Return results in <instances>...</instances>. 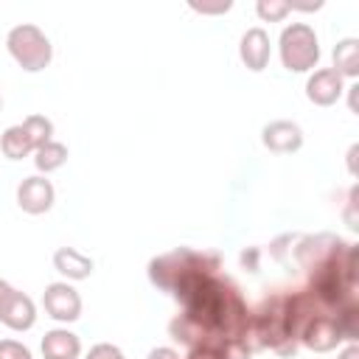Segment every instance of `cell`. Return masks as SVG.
Here are the masks:
<instances>
[{
    "mask_svg": "<svg viewBox=\"0 0 359 359\" xmlns=\"http://www.w3.org/2000/svg\"><path fill=\"white\" fill-rule=\"evenodd\" d=\"M216 351H219L222 359H250V356H252V351L247 348L244 339H224Z\"/></svg>",
    "mask_w": 359,
    "mask_h": 359,
    "instance_id": "cell-22",
    "label": "cell"
},
{
    "mask_svg": "<svg viewBox=\"0 0 359 359\" xmlns=\"http://www.w3.org/2000/svg\"><path fill=\"white\" fill-rule=\"evenodd\" d=\"M278 50H280L283 67L292 73H306V70L317 67V62H320V39H317L314 28L306 22L286 25L280 31Z\"/></svg>",
    "mask_w": 359,
    "mask_h": 359,
    "instance_id": "cell-4",
    "label": "cell"
},
{
    "mask_svg": "<svg viewBox=\"0 0 359 359\" xmlns=\"http://www.w3.org/2000/svg\"><path fill=\"white\" fill-rule=\"evenodd\" d=\"M297 342L306 345V348L314 351V353H328V351H334V348L342 342V334H339V328H337L334 314L320 311V314H314L311 320H306V325H303L300 334H297Z\"/></svg>",
    "mask_w": 359,
    "mask_h": 359,
    "instance_id": "cell-7",
    "label": "cell"
},
{
    "mask_svg": "<svg viewBox=\"0 0 359 359\" xmlns=\"http://www.w3.org/2000/svg\"><path fill=\"white\" fill-rule=\"evenodd\" d=\"M238 56L244 62L247 70L252 73H261L266 65H269V56H272V45H269V34L264 28H247L241 42H238Z\"/></svg>",
    "mask_w": 359,
    "mask_h": 359,
    "instance_id": "cell-12",
    "label": "cell"
},
{
    "mask_svg": "<svg viewBox=\"0 0 359 359\" xmlns=\"http://www.w3.org/2000/svg\"><path fill=\"white\" fill-rule=\"evenodd\" d=\"M188 359H222V356H219V351L213 345H199V348L188 351Z\"/></svg>",
    "mask_w": 359,
    "mask_h": 359,
    "instance_id": "cell-25",
    "label": "cell"
},
{
    "mask_svg": "<svg viewBox=\"0 0 359 359\" xmlns=\"http://www.w3.org/2000/svg\"><path fill=\"white\" fill-rule=\"evenodd\" d=\"M334 70L345 79H356L359 76V39L348 36V39H339L337 48H334Z\"/></svg>",
    "mask_w": 359,
    "mask_h": 359,
    "instance_id": "cell-17",
    "label": "cell"
},
{
    "mask_svg": "<svg viewBox=\"0 0 359 359\" xmlns=\"http://www.w3.org/2000/svg\"><path fill=\"white\" fill-rule=\"evenodd\" d=\"M205 255H208V252H196V250H191V247H177V250H171V252H163V255H157V258L149 261V280H151L157 289L171 292L174 283H177L188 269H194Z\"/></svg>",
    "mask_w": 359,
    "mask_h": 359,
    "instance_id": "cell-5",
    "label": "cell"
},
{
    "mask_svg": "<svg viewBox=\"0 0 359 359\" xmlns=\"http://www.w3.org/2000/svg\"><path fill=\"white\" fill-rule=\"evenodd\" d=\"M219 255L208 252L194 269H188L171 289L180 303V314L196 323L205 334V345L219 348L224 339H241L250 323V309L230 278L219 272Z\"/></svg>",
    "mask_w": 359,
    "mask_h": 359,
    "instance_id": "cell-1",
    "label": "cell"
},
{
    "mask_svg": "<svg viewBox=\"0 0 359 359\" xmlns=\"http://www.w3.org/2000/svg\"><path fill=\"white\" fill-rule=\"evenodd\" d=\"M42 306L48 311V317L59 320V323H76L81 317V297L79 292L65 283V280H56V283H48L45 292H42Z\"/></svg>",
    "mask_w": 359,
    "mask_h": 359,
    "instance_id": "cell-8",
    "label": "cell"
},
{
    "mask_svg": "<svg viewBox=\"0 0 359 359\" xmlns=\"http://www.w3.org/2000/svg\"><path fill=\"white\" fill-rule=\"evenodd\" d=\"M353 208H356V188L351 191V196H348V210H345V222H348V227H351V230H356V227H359V219H356Z\"/></svg>",
    "mask_w": 359,
    "mask_h": 359,
    "instance_id": "cell-26",
    "label": "cell"
},
{
    "mask_svg": "<svg viewBox=\"0 0 359 359\" xmlns=\"http://www.w3.org/2000/svg\"><path fill=\"white\" fill-rule=\"evenodd\" d=\"M241 339L250 351L272 348L280 356H292L297 351V331L289 314V294H272L261 303L258 311H250V323Z\"/></svg>",
    "mask_w": 359,
    "mask_h": 359,
    "instance_id": "cell-2",
    "label": "cell"
},
{
    "mask_svg": "<svg viewBox=\"0 0 359 359\" xmlns=\"http://www.w3.org/2000/svg\"><path fill=\"white\" fill-rule=\"evenodd\" d=\"M67 160V146L59 143V140H48L45 146H39L34 151V165L42 171V174H50L56 168H62Z\"/></svg>",
    "mask_w": 359,
    "mask_h": 359,
    "instance_id": "cell-18",
    "label": "cell"
},
{
    "mask_svg": "<svg viewBox=\"0 0 359 359\" xmlns=\"http://www.w3.org/2000/svg\"><path fill=\"white\" fill-rule=\"evenodd\" d=\"M339 359H359V345H348V348L339 353Z\"/></svg>",
    "mask_w": 359,
    "mask_h": 359,
    "instance_id": "cell-30",
    "label": "cell"
},
{
    "mask_svg": "<svg viewBox=\"0 0 359 359\" xmlns=\"http://www.w3.org/2000/svg\"><path fill=\"white\" fill-rule=\"evenodd\" d=\"M22 126H25V132H28V137L34 140L36 149L45 146L48 140H53V123H50L45 115H28V118L22 121Z\"/></svg>",
    "mask_w": 359,
    "mask_h": 359,
    "instance_id": "cell-20",
    "label": "cell"
},
{
    "mask_svg": "<svg viewBox=\"0 0 359 359\" xmlns=\"http://www.w3.org/2000/svg\"><path fill=\"white\" fill-rule=\"evenodd\" d=\"M230 6H233L230 0H224V3H219V6H194V3H191V8H194V11H202V14H224V11H230Z\"/></svg>",
    "mask_w": 359,
    "mask_h": 359,
    "instance_id": "cell-27",
    "label": "cell"
},
{
    "mask_svg": "<svg viewBox=\"0 0 359 359\" xmlns=\"http://www.w3.org/2000/svg\"><path fill=\"white\" fill-rule=\"evenodd\" d=\"M334 320H337V328L342 334V339H356L359 337V306L356 300H348L342 303L337 311H334Z\"/></svg>",
    "mask_w": 359,
    "mask_h": 359,
    "instance_id": "cell-19",
    "label": "cell"
},
{
    "mask_svg": "<svg viewBox=\"0 0 359 359\" xmlns=\"http://www.w3.org/2000/svg\"><path fill=\"white\" fill-rule=\"evenodd\" d=\"M356 154H359V146H351V151H348V168H351V174H356Z\"/></svg>",
    "mask_w": 359,
    "mask_h": 359,
    "instance_id": "cell-29",
    "label": "cell"
},
{
    "mask_svg": "<svg viewBox=\"0 0 359 359\" xmlns=\"http://www.w3.org/2000/svg\"><path fill=\"white\" fill-rule=\"evenodd\" d=\"M345 247H348V241H342V238L334 236V233L303 236V238L297 241V247H294V258H297V264H300L306 272H311V269H317L320 264H325L328 258H334L337 252H342Z\"/></svg>",
    "mask_w": 359,
    "mask_h": 359,
    "instance_id": "cell-6",
    "label": "cell"
},
{
    "mask_svg": "<svg viewBox=\"0 0 359 359\" xmlns=\"http://www.w3.org/2000/svg\"><path fill=\"white\" fill-rule=\"evenodd\" d=\"M53 266L67 280H84V278L93 275V258H87L76 247H59L53 252Z\"/></svg>",
    "mask_w": 359,
    "mask_h": 359,
    "instance_id": "cell-14",
    "label": "cell"
},
{
    "mask_svg": "<svg viewBox=\"0 0 359 359\" xmlns=\"http://www.w3.org/2000/svg\"><path fill=\"white\" fill-rule=\"evenodd\" d=\"M0 359H31V351L17 339H0Z\"/></svg>",
    "mask_w": 359,
    "mask_h": 359,
    "instance_id": "cell-23",
    "label": "cell"
},
{
    "mask_svg": "<svg viewBox=\"0 0 359 359\" xmlns=\"http://www.w3.org/2000/svg\"><path fill=\"white\" fill-rule=\"evenodd\" d=\"M149 359H180V353L174 348H154L149 353Z\"/></svg>",
    "mask_w": 359,
    "mask_h": 359,
    "instance_id": "cell-28",
    "label": "cell"
},
{
    "mask_svg": "<svg viewBox=\"0 0 359 359\" xmlns=\"http://www.w3.org/2000/svg\"><path fill=\"white\" fill-rule=\"evenodd\" d=\"M0 107H3V98H0Z\"/></svg>",
    "mask_w": 359,
    "mask_h": 359,
    "instance_id": "cell-32",
    "label": "cell"
},
{
    "mask_svg": "<svg viewBox=\"0 0 359 359\" xmlns=\"http://www.w3.org/2000/svg\"><path fill=\"white\" fill-rule=\"evenodd\" d=\"M261 143L275 154H292L303 146V129L294 121H272L264 126Z\"/></svg>",
    "mask_w": 359,
    "mask_h": 359,
    "instance_id": "cell-13",
    "label": "cell"
},
{
    "mask_svg": "<svg viewBox=\"0 0 359 359\" xmlns=\"http://www.w3.org/2000/svg\"><path fill=\"white\" fill-rule=\"evenodd\" d=\"M6 48L14 56V62L28 70V73H39L50 65L53 59V45L50 39L42 34V28H36L34 22H22L14 25L6 36Z\"/></svg>",
    "mask_w": 359,
    "mask_h": 359,
    "instance_id": "cell-3",
    "label": "cell"
},
{
    "mask_svg": "<svg viewBox=\"0 0 359 359\" xmlns=\"http://www.w3.org/2000/svg\"><path fill=\"white\" fill-rule=\"evenodd\" d=\"M87 359H126V356H123V351H121L118 345H109V342H98V345H93V348H90Z\"/></svg>",
    "mask_w": 359,
    "mask_h": 359,
    "instance_id": "cell-24",
    "label": "cell"
},
{
    "mask_svg": "<svg viewBox=\"0 0 359 359\" xmlns=\"http://www.w3.org/2000/svg\"><path fill=\"white\" fill-rule=\"evenodd\" d=\"M42 353L45 359H79L81 339L67 328H53L42 337Z\"/></svg>",
    "mask_w": 359,
    "mask_h": 359,
    "instance_id": "cell-15",
    "label": "cell"
},
{
    "mask_svg": "<svg viewBox=\"0 0 359 359\" xmlns=\"http://www.w3.org/2000/svg\"><path fill=\"white\" fill-rule=\"evenodd\" d=\"M0 149H3V154H6L8 160H22V157H28L31 151H36V146H34V140L28 137V132H25L22 123H14V126H8V129L3 132Z\"/></svg>",
    "mask_w": 359,
    "mask_h": 359,
    "instance_id": "cell-16",
    "label": "cell"
},
{
    "mask_svg": "<svg viewBox=\"0 0 359 359\" xmlns=\"http://www.w3.org/2000/svg\"><path fill=\"white\" fill-rule=\"evenodd\" d=\"M342 93H345V81H342V76L334 67H320L306 81V98L311 104H317V107L337 104L342 98Z\"/></svg>",
    "mask_w": 359,
    "mask_h": 359,
    "instance_id": "cell-10",
    "label": "cell"
},
{
    "mask_svg": "<svg viewBox=\"0 0 359 359\" xmlns=\"http://www.w3.org/2000/svg\"><path fill=\"white\" fill-rule=\"evenodd\" d=\"M255 11H258L261 20H266V22H278V20H283L292 8H289L286 0H258V3H255Z\"/></svg>",
    "mask_w": 359,
    "mask_h": 359,
    "instance_id": "cell-21",
    "label": "cell"
},
{
    "mask_svg": "<svg viewBox=\"0 0 359 359\" xmlns=\"http://www.w3.org/2000/svg\"><path fill=\"white\" fill-rule=\"evenodd\" d=\"M0 323L8 325L11 331H28V328H34V323H36V306H34V300L28 294L11 289L6 294V300H3V306H0Z\"/></svg>",
    "mask_w": 359,
    "mask_h": 359,
    "instance_id": "cell-11",
    "label": "cell"
},
{
    "mask_svg": "<svg viewBox=\"0 0 359 359\" xmlns=\"http://www.w3.org/2000/svg\"><path fill=\"white\" fill-rule=\"evenodd\" d=\"M53 199H56L53 182L45 177H25L17 188V205L31 216L48 213L53 208Z\"/></svg>",
    "mask_w": 359,
    "mask_h": 359,
    "instance_id": "cell-9",
    "label": "cell"
},
{
    "mask_svg": "<svg viewBox=\"0 0 359 359\" xmlns=\"http://www.w3.org/2000/svg\"><path fill=\"white\" fill-rule=\"evenodd\" d=\"M11 292V286L6 283V280H0V306H3V300H6V294Z\"/></svg>",
    "mask_w": 359,
    "mask_h": 359,
    "instance_id": "cell-31",
    "label": "cell"
}]
</instances>
